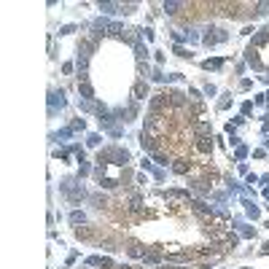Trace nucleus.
<instances>
[{
  "label": "nucleus",
  "mask_w": 269,
  "mask_h": 269,
  "mask_svg": "<svg viewBox=\"0 0 269 269\" xmlns=\"http://www.w3.org/2000/svg\"><path fill=\"white\" fill-rule=\"evenodd\" d=\"M81 92L86 94V97H92V86H89V84H81Z\"/></svg>",
  "instance_id": "nucleus-1"
}]
</instances>
